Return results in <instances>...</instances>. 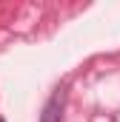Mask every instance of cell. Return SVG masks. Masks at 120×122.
Returning <instances> with one entry per match:
<instances>
[{"instance_id": "6da1fadb", "label": "cell", "mask_w": 120, "mask_h": 122, "mask_svg": "<svg viewBox=\"0 0 120 122\" xmlns=\"http://www.w3.org/2000/svg\"><path fill=\"white\" fill-rule=\"evenodd\" d=\"M60 111H63V91H57L43 108L40 114V122H60Z\"/></svg>"}, {"instance_id": "7a4b0ae2", "label": "cell", "mask_w": 120, "mask_h": 122, "mask_svg": "<svg viewBox=\"0 0 120 122\" xmlns=\"http://www.w3.org/2000/svg\"><path fill=\"white\" fill-rule=\"evenodd\" d=\"M0 122H6V119H3V117H0Z\"/></svg>"}]
</instances>
